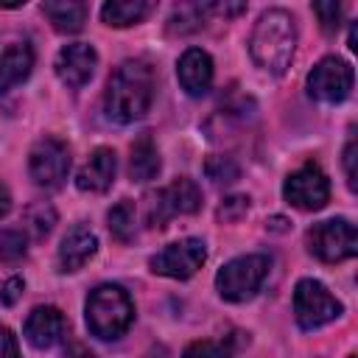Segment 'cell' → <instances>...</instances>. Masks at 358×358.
<instances>
[{
  "label": "cell",
  "instance_id": "4",
  "mask_svg": "<svg viewBox=\"0 0 358 358\" xmlns=\"http://www.w3.org/2000/svg\"><path fill=\"white\" fill-rule=\"evenodd\" d=\"M268 268H271V260L266 255H243V257H235V260H229V263H224L218 268L215 288L229 302L252 299L260 291Z\"/></svg>",
  "mask_w": 358,
  "mask_h": 358
},
{
  "label": "cell",
  "instance_id": "19",
  "mask_svg": "<svg viewBox=\"0 0 358 358\" xmlns=\"http://www.w3.org/2000/svg\"><path fill=\"white\" fill-rule=\"evenodd\" d=\"M129 173L134 182H148L159 173V151L151 140L148 131H143L131 143V159H129Z\"/></svg>",
  "mask_w": 358,
  "mask_h": 358
},
{
  "label": "cell",
  "instance_id": "31",
  "mask_svg": "<svg viewBox=\"0 0 358 358\" xmlns=\"http://www.w3.org/2000/svg\"><path fill=\"white\" fill-rule=\"evenodd\" d=\"M344 171H347L350 190H355V140H350L347 148H344Z\"/></svg>",
  "mask_w": 358,
  "mask_h": 358
},
{
  "label": "cell",
  "instance_id": "32",
  "mask_svg": "<svg viewBox=\"0 0 358 358\" xmlns=\"http://www.w3.org/2000/svg\"><path fill=\"white\" fill-rule=\"evenodd\" d=\"M8 210H11V193H8V187L0 182V218H3Z\"/></svg>",
  "mask_w": 358,
  "mask_h": 358
},
{
  "label": "cell",
  "instance_id": "8",
  "mask_svg": "<svg viewBox=\"0 0 358 358\" xmlns=\"http://www.w3.org/2000/svg\"><path fill=\"white\" fill-rule=\"evenodd\" d=\"M70 171V148L59 137H42L28 154V173L39 187H59Z\"/></svg>",
  "mask_w": 358,
  "mask_h": 358
},
{
  "label": "cell",
  "instance_id": "26",
  "mask_svg": "<svg viewBox=\"0 0 358 358\" xmlns=\"http://www.w3.org/2000/svg\"><path fill=\"white\" fill-rule=\"evenodd\" d=\"M313 14L319 17V22H322V31H327V34H336L338 31V20H341V6L336 3V0H324V3H313Z\"/></svg>",
  "mask_w": 358,
  "mask_h": 358
},
{
  "label": "cell",
  "instance_id": "10",
  "mask_svg": "<svg viewBox=\"0 0 358 358\" xmlns=\"http://www.w3.org/2000/svg\"><path fill=\"white\" fill-rule=\"evenodd\" d=\"M352 90V67L344 59L327 56L308 76V95L322 103H338Z\"/></svg>",
  "mask_w": 358,
  "mask_h": 358
},
{
  "label": "cell",
  "instance_id": "12",
  "mask_svg": "<svg viewBox=\"0 0 358 358\" xmlns=\"http://www.w3.org/2000/svg\"><path fill=\"white\" fill-rule=\"evenodd\" d=\"M95 64H98V53H95L92 45H87V42H70V45H64L56 53V64L53 67H56V76H59L62 84L78 90V87H84L92 78Z\"/></svg>",
  "mask_w": 358,
  "mask_h": 358
},
{
  "label": "cell",
  "instance_id": "11",
  "mask_svg": "<svg viewBox=\"0 0 358 358\" xmlns=\"http://www.w3.org/2000/svg\"><path fill=\"white\" fill-rule=\"evenodd\" d=\"M282 196L296 210L313 213V210H322L327 204V199H330V182H327V176L316 165H302L299 171H294L285 179Z\"/></svg>",
  "mask_w": 358,
  "mask_h": 358
},
{
  "label": "cell",
  "instance_id": "29",
  "mask_svg": "<svg viewBox=\"0 0 358 358\" xmlns=\"http://www.w3.org/2000/svg\"><path fill=\"white\" fill-rule=\"evenodd\" d=\"M0 358H20L17 338L6 324H0Z\"/></svg>",
  "mask_w": 358,
  "mask_h": 358
},
{
  "label": "cell",
  "instance_id": "13",
  "mask_svg": "<svg viewBox=\"0 0 358 358\" xmlns=\"http://www.w3.org/2000/svg\"><path fill=\"white\" fill-rule=\"evenodd\" d=\"M64 330H67L64 313H62L59 308H53V305H36V308L28 313L25 327H22L28 344H34L36 350H48V347H53L56 341H62Z\"/></svg>",
  "mask_w": 358,
  "mask_h": 358
},
{
  "label": "cell",
  "instance_id": "28",
  "mask_svg": "<svg viewBox=\"0 0 358 358\" xmlns=\"http://www.w3.org/2000/svg\"><path fill=\"white\" fill-rule=\"evenodd\" d=\"M249 210V199L246 196H229L224 199V204L218 207V221H235Z\"/></svg>",
  "mask_w": 358,
  "mask_h": 358
},
{
  "label": "cell",
  "instance_id": "20",
  "mask_svg": "<svg viewBox=\"0 0 358 358\" xmlns=\"http://www.w3.org/2000/svg\"><path fill=\"white\" fill-rule=\"evenodd\" d=\"M148 11H151V3L145 0H109L101 8V20L112 28H126V25L140 22Z\"/></svg>",
  "mask_w": 358,
  "mask_h": 358
},
{
  "label": "cell",
  "instance_id": "27",
  "mask_svg": "<svg viewBox=\"0 0 358 358\" xmlns=\"http://www.w3.org/2000/svg\"><path fill=\"white\" fill-rule=\"evenodd\" d=\"M182 358H229V352L215 341H193L182 352Z\"/></svg>",
  "mask_w": 358,
  "mask_h": 358
},
{
  "label": "cell",
  "instance_id": "21",
  "mask_svg": "<svg viewBox=\"0 0 358 358\" xmlns=\"http://www.w3.org/2000/svg\"><path fill=\"white\" fill-rule=\"evenodd\" d=\"M204 14H210L207 6H201V3H182V6L173 8V14L168 20V31L179 34V36L190 34V31H199L204 25Z\"/></svg>",
  "mask_w": 358,
  "mask_h": 358
},
{
  "label": "cell",
  "instance_id": "9",
  "mask_svg": "<svg viewBox=\"0 0 358 358\" xmlns=\"http://www.w3.org/2000/svg\"><path fill=\"white\" fill-rule=\"evenodd\" d=\"M204 257H207L204 241L201 238H185V241L168 243L162 252H157L148 260V266H151L154 274L173 277V280H187L201 268Z\"/></svg>",
  "mask_w": 358,
  "mask_h": 358
},
{
  "label": "cell",
  "instance_id": "5",
  "mask_svg": "<svg viewBox=\"0 0 358 358\" xmlns=\"http://www.w3.org/2000/svg\"><path fill=\"white\" fill-rule=\"evenodd\" d=\"M308 249L322 263H341L355 257L358 252V232L347 218H327L308 229Z\"/></svg>",
  "mask_w": 358,
  "mask_h": 358
},
{
  "label": "cell",
  "instance_id": "25",
  "mask_svg": "<svg viewBox=\"0 0 358 358\" xmlns=\"http://www.w3.org/2000/svg\"><path fill=\"white\" fill-rule=\"evenodd\" d=\"M204 171H207V176H210L215 185H221V182H235V179H238V165H235L232 157H210L207 165H204Z\"/></svg>",
  "mask_w": 358,
  "mask_h": 358
},
{
  "label": "cell",
  "instance_id": "1",
  "mask_svg": "<svg viewBox=\"0 0 358 358\" xmlns=\"http://www.w3.org/2000/svg\"><path fill=\"white\" fill-rule=\"evenodd\" d=\"M151 101H154V70L145 62L129 59L120 67H115L103 92V112L112 123L126 126L145 117Z\"/></svg>",
  "mask_w": 358,
  "mask_h": 358
},
{
  "label": "cell",
  "instance_id": "17",
  "mask_svg": "<svg viewBox=\"0 0 358 358\" xmlns=\"http://www.w3.org/2000/svg\"><path fill=\"white\" fill-rule=\"evenodd\" d=\"M34 67V50L28 42H14L0 56V92H8L11 87L22 84L31 76Z\"/></svg>",
  "mask_w": 358,
  "mask_h": 358
},
{
  "label": "cell",
  "instance_id": "18",
  "mask_svg": "<svg viewBox=\"0 0 358 358\" xmlns=\"http://www.w3.org/2000/svg\"><path fill=\"white\" fill-rule=\"evenodd\" d=\"M42 14L53 22L56 31L62 34H76L84 28L90 6L78 0H56V3H42Z\"/></svg>",
  "mask_w": 358,
  "mask_h": 358
},
{
  "label": "cell",
  "instance_id": "7",
  "mask_svg": "<svg viewBox=\"0 0 358 358\" xmlns=\"http://www.w3.org/2000/svg\"><path fill=\"white\" fill-rule=\"evenodd\" d=\"M201 207V190L193 179H173L168 187L157 190L154 196H148V207H145V218L151 227H165L168 218L173 215H190Z\"/></svg>",
  "mask_w": 358,
  "mask_h": 358
},
{
  "label": "cell",
  "instance_id": "24",
  "mask_svg": "<svg viewBox=\"0 0 358 358\" xmlns=\"http://www.w3.org/2000/svg\"><path fill=\"white\" fill-rule=\"evenodd\" d=\"M25 235L17 229H0V263H17L25 257Z\"/></svg>",
  "mask_w": 358,
  "mask_h": 358
},
{
  "label": "cell",
  "instance_id": "16",
  "mask_svg": "<svg viewBox=\"0 0 358 358\" xmlns=\"http://www.w3.org/2000/svg\"><path fill=\"white\" fill-rule=\"evenodd\" d=\"M95 252H98V238L87 227L76 224L59 243V268L62 271H78Z\"/></svg>",
  "mask_w": 358,
  "mask_h": 358
},
{
  "label": "cell",
  "instance_id": "2",
  "mask_svg": "<svg viewBox=\"0 0 358 358\" xmlns=\"http://www.w3.org/2000/svg\"><path fill=\"white\" fill-rule=\"evenodd\" d=\"M296 48V25L294 17L285 8H268L260 14V20L252 28L249 36V53L257 67L282 76L291 64Z\"/></svg>",
  "mask_w": 358,
  "mask_h": 358
},
{
  "label": "cell",
  "instance_id": "15",
  "mask_svg": "<svg viewBox=\"0 0 358 358\" xmlns=\"http://www.w3.org/2000/svg\"><path fill=\"white\" fill-rule=\"evenodd\" d=\"M176 76H179V84L187 95L199 98L210 90L213 84V59L201 50V48H187L176 64Z\"/></svg>",
  "mask_w": 358,
  "mask_h": 358
},
{
  "label": "cell",
  "instance_id": "30",
  "mask_svg": "<svg viewBox=\"0 0 358 358\" xmlns=\"http://www.w3.org/2000/svg\"><path fill=\"white\" fill-rule=\"evenodd\" d=\"M22 288H25V282H22L20 277H11V280L3 285V291H0V299H3L6 305H14V302L20 299V294H22Z\"/></svg>",
  "mask_w": 358,
  "mask_h": 358
},
{
  "label": "cell",
  "instance_id": "33",
  "mask_svg": "<svg viewBox=\"0 0 358 358\" xmlns=\"http://www.w3.org/2000/svg\"><path fill=\"white\" fill-rule=\"evenodd\" d=\"M145 358H171V352H168L165 347H151V350L145 352Z\"/></svg>",
  "mask_w": 358,
  "mask_h": 358
},
{
  "label": "cell",
  "instance_id": "23",
  "mask_svg": "<svg viewBox=\"0 0 358 358\" xmlns=\"http://www.w3.org/2000/svg\"><path fill=\"white\" fill-rule=\"evenodd\" d=\"M56 224V210L45 201H36L25 210V229L34 235V238H45Z\"/></svg>",
  "mask_w": 358,
  "mask_h": 358
},
{
  "label": "cell",
  "instance_id": "34",
  "mask_svg": "<svg viewBox=\"0 0 358 358\" xmlns=\"http://www.w3.org/2000/svg\"><path fill=\"white\" fill-rule=\"evenodd\" d=\"M350 358H358V355H350Z\"/></svg>",
  "mask_w": 358,
  "mask_h": 358
},
{
  "label": "cell",
  "instance_id": "6",
  "mask_svg": "<svg viewBox=\"0 0 358 358\" xmlns=\"http://www.w3.org/2000/svg\"><path fill=\"white\" fill-rule=\"evenodd\" d=\"M344 305L319 282V280H299L294 288V316L302 330H316L333 319H338Z\"/></svg>",
  "mask_w": 358,
  "mask_h": 358
},
{
  "label": "cell",
  "instance_id": "3",
  "mask_svg": "<svg viewBox=\"0 0 358 358\" xmlns=\"http://www.w3.org/2000/svg\"><path fill=\"white\" fill-rule=\"evenodd\" d=\"M84 316H87V327L92 336H98L103 341H115L131 327L134 305H131V296L120 285L103 282L90 291Z\"/></svg>",
  "mask_w": 358,
  "mask_h": 358
},
{
  "label": "cell",
  "instance_id": "14",
  "mask_svg": "<svg viewBox=\"0 0 358 358\" xmlns=\"http://www.w3.org/2000/svg\"><path fill=\"white\" fill-rule=\"evenodd\" d=\"M117 157L112 148H95L76 176V187L84 193H106L115 182Z\"/></svg>",
  "mask_w": 358,
  "mask_h": 358
},
{
  "label": "cell",
  "instance_id": "22",
  "mask_svg": "<svg viewBox=\"0 0 358 358\" xmlns=\"http://www.w3.org/2000/svg\"><path fill=\"white\" fill-rule=\"evenodd\" d=\"M106 221H109V232H112L117 241H123V243L131 241V238H134V229H137V221H134V201H129V199L117 201V204L109 210Z\"/></svg>",
  "mask_w": 358,
  "mask_h": 358
}]
</instances>
